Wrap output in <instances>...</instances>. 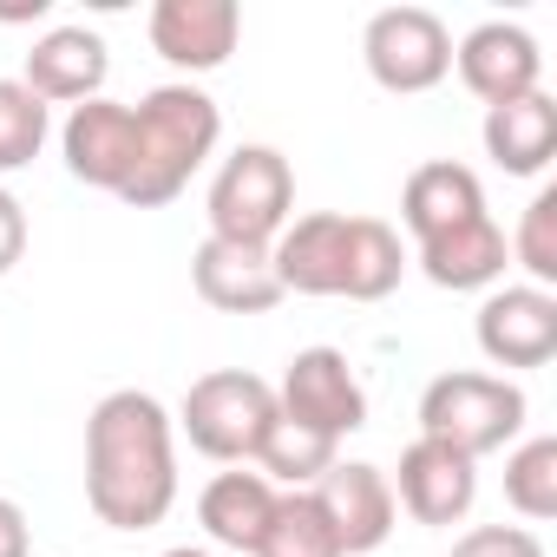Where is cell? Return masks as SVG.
<instances>
[{
    "label": "cell",
    "instance_id": "ba28073f",
    "mask_svg": "<svg viewBox=\"0 0 557 557\" xmlns=\"http://www.w3.org/2000/svg\"><path fill=\"white\" fill-rule=\"evenodd\" d=\"M472 342L492 368H544L557 355V289L498 283L472 315Z\"/></svg>",
    "mask_w": 557,
    "mask_h": 557
},
{
    "label": "cell",
    "instance_id": "cb8c5ba5",
    "mask_svg": "<svg viewBox=\"0 0 557 557\" xmlns=\"http://www.w3.org/2000/svg\"><path fill=\"white\" fill-rule=\"evenodd\" d=\"M256 557H342L335 524L322 518L315 492H283V498H275V518H269Z\"/></svg>",
    "mask_w": 557,
    "mask_h": 557
},
{
    "label": "cell",
    "instance_id": "d6986e66",
    "mask_svg": "<svg viewBox=\"0 0 557 557\" xmlns=\"http://www.w3.org/2000/svg\"><path fill=\"white\" fill-rule=\"evenodd\" d=\"M275 492L262 472H216L203 492H197V524H203V537L216 544V550H243V557H256V544H262V531H269V518H275Z\"/></svg>",
    "mask_w": 557,
    "mask_h": 557
},
{
    "label": "cell",
    "instance_id": "30bf717a",
    "mask_svg": "<svg viewBox=\"0 0 557 557\" xmlns=\"http://www.w3.org/2000/svg\"><path fill=\"white\" fill-rule=\"evenodd\" d=\"M309 492H315L322 518L335 524L342 557H368V550H381V544L394 537V524H400L394 485H387V472L368 466V459H335Z\"/></svg>",
    "mask_w": 557,
    "mask_h": 557
},
{
    "label": "cell",
    "instance_id": "f546056e",
    "mask_svg": "<svg viewBox=\"0 0 557 557\" xmlns=\"http://www.w3.org/2000/svg\"><path fill=\"white\" fill-rule=\"evenodd\" d=\"M8 27H27V21H47V0H21V8H0Z\"/></svg>",
    "mask_w": 557,
    "mask_h": 557
},
{
    "label": "cell",
    "instance_id": "83f0119b",
    "mask_svg": "<svg viewBox=\"0 0 557 557\" xmlns=\"http://www.w3.org/2000/svg\"><path fill=\"white\" fill-rule=\"evenodd\" d=\"M21 256H27V210H21V197L8 184H0V275H8Z\"/></svg>",
    "mask_w": 557,
    "mask_h": 557
},
{
    "label": "cell",
    "instance_id": "52a82bcc",
    "mask_svg": "<svg viewBox=\"0 0 557 557\" xmlns=\"http://www.w3.org/2000/svg\"><path fill=\"white\" fill-rule=\"evenodd\" d=\"M275 413L342 446L348 433L368 426V387L342 348H302L289 355L283 381H275Z\"/></svg>",
    "mask_w": 557,
    "mask_h": 557
},
{
    "label": "cell",
    "instance_id": "4dcf8cb0",
    "mask_svg": "<svg viewBox=\"0 0 557 557\" xmlns=\"http://www.w3.org/2000/svg\"><path fill=\"white\" fill-rule=\"evenodd\" d=\"M158 557H216V550H203V544H177V550H158Z\"/></svg>",
    "mask_w": 557,
    "mask_h": 557
},
{
    "label": "cell",
    "instance_id": "4316f807",
    "mask_svg": "<svg viewBox=\"0 0 557 557\" xmlns=\"http://www.w3.org/2000/svg\"><path fill=\"white\" fill-rule=\"evenodd\" d=\"M453 557H544V537L531 524H472Z\"/></svg>",
    "mask_w": 557,
    "mask_h": 557
},
{
    "label": "cell",
    "instance_id": "484cf974",
    "mask_svg": "<svg viewBox=\"0 0 557 557\" xmlns=\"http://www.w3.org/2000/svg\"><path fill=\"white\" fill-rule=\"evenodd\" d=\"M511 262L531 275V289H557V190L550 184L524 203L518 236H511Z\"/></svg>",
    "mask_w": 557,
    "mask_h": 557
},
{
    "label": "cell",
    "instance_id": "8fae6325",
    "mask_svg": "<svg viewBox=\"0 0 557 557\" xmlns=\"http://www.w3.org/2000/svg\"><path fill=\"white\" fill-rule=\"evenodd\" d=\"M453 66L466 79V92L485 106H511L524 92H544V53L518 21H479L453 47Z\"/></svg>",
    "mask_w": 557,
    "mask_h": 557
},
{
    "label": "cell",
    "instance_id": "d4e9b609",
    "mask_svg": "<svg viewBox=\"0 0 557 557\" xmlns=\"http://www.w3.org/2000/svg\"><path fill=\"white\" fill-rule=\"evenodd\" d=\"M47 132H53V106L34 99L21 79H0V177L27 171L47 151Z\"/></svg>",
    "mask_w": 557,
    "mask_h": 557
},
{
    "label": "cell",
    "instance_id": "9a60e30c",
    "mask_svg": "<svg viewBox=\"0 0 557 557\" xmlns=\"http://www.w3.org/2000/svg\"><path fill=\"white\" fill-rule=\"evenodd\" d=\"M190 289L216 315H269L275 302H283V283H275V269H269V249L223 243V236H203L190 249Z\"/></svg>",
    "mask_w": 557,
    "mask_h": 557
},
{
    "label": "cell",
    "instance_id": "9c48e42d",
    "mask_svg": "<svg viewBox=\"0 0 557 557\" xmlns=\"http://www.w3.org/2000/svg\"><path fill=\"white\" fill-rule=\"evenodd\" d=\"M387 485H394V505L413 524H466V511L479 505V459L420 433L400 453V466L387 472Z\"/></svg>",
    "mask_w": 557,
    "mask_h": 557
},
{
    "label": "cell",
    "instance_id": "2e32d148",
    "mask_svg": "<svg viewBox=\"0 0 557 557\" xmlns=\"http://www.w3.org/2000/svg\"><path fill=\"white\" fill-rule=\"evenodd\" d=\"M106 73H112V53L92 27H47L27 53L21 86L47 106H86V99H106Z\"/></svg>",
    "mask_w": 557,
    "mask_h": 557
},
{
    "label": "cell",
    "instance_id": "7402d4cb",
    "mask_svg": "<svg viewBox=\"0 0 557 557\" xmlns=\"http://www.w3.org/2000/svg\"><path fill=\"white\" fill-rule=\"evenodd\" d=\"M335 459H342L335 440H322V433H309V426H296V420H283V413H275V426H269L262 446H256V466H262V479H269L275 492H309Z\"/></svg>",
    "mask_w": 557,
    "mask_h": 557
},
{
    "label": "cell",
    "instance_id": "603a6c76",
    "mask_svg": "<svg viewBox=\"0 0 557 557\" xmlns=\"http://www.w3.org/2000/svg\"><path fill=\"white\" fill-rule=\"evenodd\" d=\"M505 505L531 524L557 518V440L537 433V440H518L505 453Z\"/></svg>",
    "mask_w": 557,
    "mask_h": 557
},
{
    "label": "cell",
    "instance_id": "44dd1931",
    "mask_svg": "<svg viewBox=\"0 0 557 557\" xmlns=\"http://www.w3.org/2000/svg\"><path fill=\"white\" fill-rule=\"evenodd\" d=\"M407 243L394 223L381 216H348V269H342V296L348 302H387L400 289V275H407Z\"/></svg>",
    "mask_w": 557,
    "mask_h": 557
},
{
    "label": "cell",
    "instance_id": "ac0fdd59",
    "mask_svg": "<svg viewBox=\"0 0 557 557\" xmlns=\"http://www.w3.org/2000/svg\"><path fill=\"white\" fill-rule=\"evenodd\" d=\"M472 216H485V184H479L472 164L433 158L400 184V223H407L413 243H433V236H446V230H459Z\"/></svg>",
    "mask_w": 557,
    "mask_h": 557
},
{
    "label": "cell",
    "instance_id": "4fadbf2b",
    "mask_svg": "<svg viewBox=\"0 0 557 557\" xmlns=\"http://www.w3.org/2000/svg\"><path fill=\"white\" fill-rule=\"evenodd\" d=\"M145 34H151L158 60H171L177 73H216L236 53L243 8L236 0H158Z\"/></svg>",
    "mask_w": 557,
    "mask_h": 557
},
{
    "label": "cell",
    "instance_id": "7c38bea8",
    "mask_svg": "<svg viewBox=\"0 0 557 557\" xmlns=\"http://www.w3.org/2000/svg\"><path fill=\"white\" fill-rule=\"evenodd\" d=\"M60 158H66V171L79 184L119 197L132 184V164H138V119H132V106H119V99L73 106L66 125H60Z\"/></svg>",
    "mask_w": 557,
    "mask_h": 557
},
{
    "label": "cell",
    "instance_id": "7a4b0ae2",
    "mask_svg": "<svg viewBox=\"0 0 557 557\" xmlns=\"http://www.w3.org/2000/svg\"><path fill=\"white\" fill-rule=\"evenodd\" d=\"M132 119H138V164H132V184L119 190V203L164 210L210 164V151L223 138V112H216V99L203 86L171 79V86H151L132 106Z\"/></svg>",
    "mask_w": 557,
    "mask_h": 557
},
{
    "label": "cell",
    "instance_id": "f1b7e54d",
    "mask_svg": "<svg viewBox=\"0 0 557 557\" xmlns=\"http://www.w3.org/2000/svg\"><path fill=\"white\" fill-rule=\"evenodd\" d=\"M0 557H34V537H27V511L0 492Z\"/></svg>",
    "mask_w": 557,
    "mask_h": 557
},
{
    "label": "cell",
    "instance_id": "6da1fadb",
    "mask_svg": "<svg viewBox=\"0 0 557 557\" xmlns=\"http://www.w3.org/2000/svg\"><path fill=\"white\" fill-rule=\"evenodd\" d=\"M86 505L112 531H151L177 505V426L158 394L119 387L86 420Z\"/></svg>",
    "mask_w": 557,
    "mask_h": 557
},
{
    "label": "cell",
    "instance_id": "277c9868",
    "mask_svg": "<svg viewBox=\"0 0 557 557\" xmlns=\"http://www.w3.org/2000/svg\"><path fill=\"white\" fill-rule=\"evenodd\" d=\"M203 216H210V236L269 249L275 236H283V223L296 216V171H289V158L275 145H236L216 164V177H210Z\"/></svg>",
    "mask_w": 557,
    "mask_h": 557
},
{
    "label": "cell",
    "instance_id": "ffe728a7",
    "mask_svg": "<svg viewBox=\"0 0 557 557\" xmlns=\"http://www.w3.org/2000/svg\"><path fill=\"white\" fill-rule=\"evenodd\" d=\"M479 138H485V158L505 177H537L557 158V99L550 92H524L511 106H485Z\"/></svg>",
    "mask_w": 557,
    "mask_h": 557
},
{
    "label": "cell",
    "instance_id": "3957f363",
    "mask_svg": "<svg viewBox=\"0 0 557 557\" xmlns=\"http://www.w3.org/2000/svg\"><path fill=\"white\" fill-rule=\"evenodd\" d=\"M524 413H531L524 387L505 374H485V368H453V374L426 381V394H420V433L466 459L505 453L524 433Z\"/></svg>",
    "mask_w": 557,
    "mask_h": 557
},
{
    "label": "cell",
    "instance_id": "5bb4252c",
    "mask_svg": "<svg viewBox=\"0 0 557 557\" xmlns=\"http://www.w3.org/2000/svg\"><path fill=\"white\" fill-rule=\"evenodd\" d=\"M269 269L283 296H342V269H348V210H309L289 216L283 236L269 243Z\"/></svg>",
    "mask_w": 557,
    "mask_h": 557
},
{
    "label": "cell",
    "instance_id": "e0dca14e",
    "mask_svg": "<svg viewBox=\"0 0 557 557\" xmlns=\"http://www.w3.org/2000/svg\"><path fill=\"white\" fill-rule=\"evenodd\" d=\"M420 256V275L433 289H453V296H472V289H498L505 283V269H511V243H505V230H498V216L485 210V216H472V223H459V230H446V236H433V243H413Z\"/></svg>",
    "mask_w": 557,
    "mask_h": 557
},
{
    "label": "cell",
    "instance_id": "5b68a950",
    "mask_svg": "<svg viewBox=\"0 0 557 557\" xmlns=\"http://www.w3.org/2000/svg\"><path fill=\"white\" fill-rule=\"evenodd\" d=\"M171 426H184V440L203 459L243 466V459H256L262 433L275 426V381H262L249 368H210L184 387Z\"/></svg>",
    "mask_w": 557,
    "mask_h": 557
},
{
    "label": "cell",
    "instance_id": "8992f818",
    "mask_svg": "<svg viewBox=\"0 0 557 557\" xmlns=\"http://www.w3.org/2000/svg\"><path fill=\"white\" fill-rule=\"evenodd\" d=\"M361 60H368V79L381 92L413 99L453 73V34L433 8H381L361 27Z\"/></svg>",
    "mask_w": 557,
    "mask_h": 557
}]
</instances>
